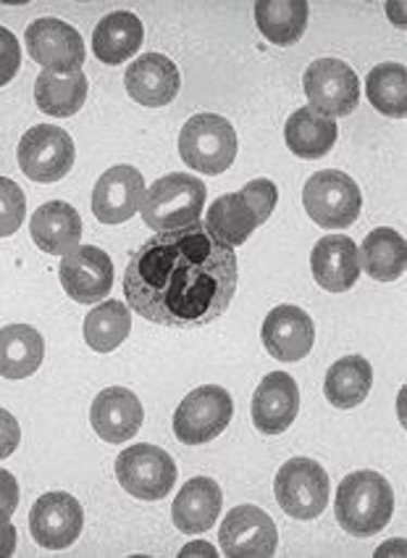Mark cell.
I'll return each instance as SVG.
<instances>
[{
  "instance_id": "obj_1",
  "label": "cell",
  "mask_w": 407,
  "mask_h": 558,
  "mask_svg": "<svg viewBox=\"0 0 407 558\" xmlns=\"http://www.w3.org/2000/svg\"><path fill=\"white\" fill-rule=\"evenodd\" d=\"M237 279L234 248L197 221L176 232H158L132 253L124 295L152 325L195 329L226 314Z\"/></svg>"
},
{
  "instance_id": "obj_2",
  "label": "cell",
  "mask_w": 407,
  "mask_h": 558,
  "mask_svg": "<svg viewBox=\"0 0 407 558\" xmlns=\"http://www.w3.org/2000/svg\"><path fill=\"white\" fill-rule=\"evenodd\" d=\"M279 190L271 180H252L247 182L239 193L221 195L213 201V206L206 214V227L219 243L237 248V245L247 243L252 232L260 225H266L276 208Z\"/></svg>"
},
{
  "instance_id": "obj_3",
  "label": "cell",
  "mask_w": 407,
  "mask_h": 558,
  "mask_svg": "<svg viewBox=\"0 0 407 558\" xmlns=\"http://www.w3.org/2000/svg\"><path fill=\"white\" fill-rule=\"evenodd\" d=\"M394 493L390 480L371 469L347 474L336 490V522L355 537H371L390 524Z\"/></svg>"
},
{
  "instance_id": "obj_4",
  "label": "cell",
  "mask_w": 407,
  "mask_h": 558,
  "mask_svg": "<svg viewBox=\"0 0 407 558\" xmlns=\"http://www.w3.org/2000/svg\"><path fill=\"white\" fill-rule=\"evenodd\" d=\"M206 185H202V180H197L195 174L171 171V174L152 182L150 190H145L139 211H143L145 225H148L150 230L176 232L200 221L202 206H206Z\"/></svg>"
},
{
  "instance_id": "obj_5",
  "label": "cell",
  "mask_w": 407,
  "mask_h": 558,
  "mask_svg": "<svg viewBox=\"0 0 407 558\" xmlns=\"http://www.w3.org/2000/svg\"><path fill=\"white\" fill-rule=\"evenodd\" d=\"M180 154L197 174H224L237 158V132L219 113H195L180 132Z\"/></svg>"
},
{
  "instance_id": "obj_6",
  "label": "cell",
  "mask_w": 407,
  "mask_h": 558,
  "mask_svg": "<svg viewBox=\"0 0 407 558\" xmlns=\"http://www.w3.org/2000/svg\"><path fill=\"white\" fill-rule=\"evenodd\" d=\"M303 206L323 230H347L360 217L362 195L358 182L340 169H323L303 187Z\"/></svg>"
},
{
  "instance_id": "obj_7",
  "label": "cell",
  "mask_w": 407,
  "mask_h": 558,
  "mask_svg": "<svg viewBox=\"0 0 407 558\" xmlns=\"http://www.w3.org/2000/svg\"><path fill=\"white\" fill-rule=\"evenodd\" d=\"M329 474L313 459H289L287 464L276 472L273 480V493L282 511H287L292 519H318L329 504Z\"/></svg>"
},
{
  "instance_id": "obj_8",
  "label": "cell",
  "mask_w": 407,
  "mask_h": 558,
  "mask_svg": "<svg viewBox=\"0 0 407 558\" xmlns=\"http://www.w3.org/2000/svg\"><path fill=\"white\" fill-rule=\"evenodd\" d=\"M116 480L139 500H163L176 485V464L163 448L139 442L119 453Z\"/></svg>"
},
{
  "instance_id": "obj_9",
  "label": "cell",
  "mask_w": 407,
  "mask_h": 558,
  "mask_svg": "<svg viewBox=\"0 0 407 558\" xmlns=\"http://www.w3.org/2000/svg\"><path fill=\"white\" fill-rule=\"evenodd\" d=\"M310 109L323 117H349L360 104V80L349 63L340 59H318L305 69L303 80Z\"/></svg>"
},
{
  "instance_id": "obj_10",
  "label": "cell",
  "mask_w": 407,
  "mask_h": 558,
  "mask_svg": "<svg viewBox=\"0 0 407 558\" xmlns=\"http://www.w3.org/2000/svg\"><path fill=\"white\" fill-rule=\"evenodd\" d=\"M234 414L232 396L219 385L189 392L174 414V435L184 446H206L229 427Z\"/></svg>"
},
{
  "instance_id": "obj_11",
  "label": "cell",
  "mask_w": 407,
  "mask_h": 558,
  "mask_svg": "<svg viewBox=\"0 0 407 558\" xmlns=\"http://www.w3.org/2000/svg\"><path fill=\"white\" fill-rule=\"evenodd\" d=\"M74 140L55 124H37L18 143V167L32 182H59L74 167Z\"/></svg>"
},
{
  "instance_id": "obj_12",
  "label": "cell",
  "mask_w": 407,
  "mask_h": 558,
  "mask_svg": "<svg viewBox=\"0 0 407 558\" xmlns=\"http://www.w3.org/2000/svg\"><path fill=\"white\" fill-rule=\"evenodd\" d=\"M24 43L27 53L46 66V72H74L85 66V40L61 19H35L24 32Z\"/></svg>"
},
{
  "instance_id": "obj_13",
  "label": "cell",
  "mask_w": 407,
  "mask_h": 558,
  "mask_svg": "<svg viewBox=\"0 0 407 558\" xmlns=\"http://www.w3.org/2000/svg\"><path fill=\"white\" fill-rule=\"evenodd\" d=\"M219 543L229 558H271L276 554L279 532L263 509L237 506L221 522Z\"/></svg>"
},
{
  "instance_id": "obj_14",
  "label": "cell",
  "mask_w": 407,
  "mask_h": 558,
  "mask_svg": "<svg viewBox=\"0 0 407 558\" xmlns=\"http://www.w3.org/2000/svg\"><path fill=\"white\" fill-rule=\"evenodd\" d=\"M85 527L82 504L69 493H46L29 511V530L35 543L46 550H63L76 543Z\"/></svg>"
},
{
  "instance_id": "obj_15",
  "label": "cell",
  "mask_w": 407,
  "mask_h": 558,
  "mask_svg": "<svg viewBox=\"0 0 407 558\" xmlns=\"http://www.w3.org/2000/svg\"><path fill=\"white\" fill-rule=\"evenodd\" d=\"M59 277L66 295L74 303H90L106 301L113 288V264L106 251L95 248V245H76L72 253L63 256L59 266Z\"/></svg>"
},
{
  "instance_id": "obj_16",
  "label": "cell",
  "mask_w": 407,
  "mask_h": 558,
  "mask_svg": "<svg viewBox=\"0 0 407 558\" xmlns=\"http://www.w3.org/2000/svg\"><path fill=\"white\" fill-rule=\"evenodd\" d=\"M145 198V177L135 167H111L92 190V214L103 225H124Z\"/></svg>"
},
{
  "instance_id": "obj_17",
  "label": "cell",
  "mask_w": 407,
  "mask_h": 558,
  "mask_svg": "<svg viewBox=\"0 0 407 558\" xmlns=\"http://www.w3.org/2000/svg\"><path fill=\"white\" fill-rule=\"evenodd\" d=\"M300 411V390L287 372H271L260 379L252 396V424L263 435H282Z\"/></svg>"
},
{
  "instance_id": "obj_18",
  "label": "cell",
  "mask_w": 407,
  "mask_h": 558,
  "mask_svg": "<svg viewBox=\"0 0 407 558\" xmlns=\"http://www.w3.org/2000/svg\"><path fill=\"white\" fill-rule=\"evenodd\" d=\"M316 325L300 306H276L263 322V345L276 361L295 364L313 351Z\"/></svg>"
},
{
  "instance_id": "obj_19",
  "label": "cell",
  "mask_w": 407,
  "mask_h": 558,
  "mask_svg": "<svg viewBox=\"0 0 407 558\" xmlns=\"http://www.w3.org/2000/svg\"><path fill=\"white\" fill-rule=\"evenodd\" d=\"M130 98L148 109H161L180 95V66L163 53H145L130 63L124 77Z\"/></svg>"
},
{
  "instance_id": "obj_20",
  "label": "cell",
  "mask_w": 407,
  "mask_h": 558,
  "mask_svg": "<svg viewBox=\"0 0 407 558\" xmlns=\"http://www.w3.org/2000/svg\"><path fill=\"white\" fill-rule=\"evenodd\" d=\"M143 403L130 388H106L92 401V429L111 446H124L143 427Z\"/></svg>"
},
{
  "instance_id": "obj_21",
  "label": "cell",
  "mask_w": 407,
  "mask_h": 558,
  "mask_svg": "<svg viewBox=\"0 0 407 558\" xmlns=\"http://www.w3.org/2000/svg\"><path fill=\"white\" fill-rule=\"evenodd\" d=\"M310 269L316 282L329 293H347L360 279L358 245L342 234H329L316 243L310 253Z\"/></svg>"
},
{
  "instance_id": "obj_22",
  "label": "cell",
  "mask_w": 407,
  "mask_h": 558,
  "mask_svg": "<svg viewBox=\"0 0 407 558\" xmlns=\"http://www.w3.org/2000/svg\"><path fill=\"white\" fill-rule=\"evenodd\" d=\"M221 506H224V493L211 477H195L182 487L180 496L171 506V517L180 532L187 535H200L208 532L219 519Z\"/></svg>"
},
{
  "instance_id": "obj_23",
  "label": "cell",
  "mask_w": 407,
  "mask_h": 558,
  "mask_svg": "<svg viewBox=\"0 0 407 558\" xmlns=\"http://www.w3.org/2000/svg\"><path fill=\"white\" fill-rule=\"evenodd\" d=\"M32 240L40 251L50 256H66L79 245L82 217L74 206L63 201H50L35 211L29 219Z\"/></svg>"
},
{
  "instance_id": "obj_24",
  "label": "cell",
  "mask_w": 407,
  "mask_h": 558,
  "mask_svg": "<svg viewBox=\"0 0 407 558\" xmlns=\"http://www.w3.org/2000/svg\"><path fill=\"white\" fill-rule=\"evenodd\" d=\"M143 22L132 11H113L92 32V53L108 66H119L143 48Z\"/></svg>"
},
{
  "instance_id": "obj_25",
  "label": "cell",
  "mask_w": 407,
  "mask_h": 558,
  "mask_svg": "<svg viewBox=\"0 0 407 558\" xmlns=\"http://www.w3.org/2000/svg\"><path fill=\"white\" fill-rule=\"evenodd\" d=\"M46 359V340L29 325L0 329V377L24 379L40 369Z\"/></svg>"
},
{
  "instance_id": "obj_26",
  "label": "cell",
  "mask_w": 407,
  "mask_h": 558,
  "mask_svg": "<svg viewBox=\"0 0 407 558\" xmlns=\"http://www.w3.org/2000/svg\"><path fill=\"white\" fill-rule=\"evenodd\" d=\"M336 137H340V130H336L334 119L323 117L305 106V109H297L287 119V126H284V140H287V148L295 156L308 158H323L329 150L334 148Z\"/></svg>"
},
{
  "instance_id": "obj_27",
  "label": "cell",
  "mask_w": 407,
  "mask_h": 558,
  "mask_svg": "<svg viewBox=\"0 0 407 558\" xmlns=\"http://www.w3.org/2000/svg\"><path fill=\"white\" fill-rule=\"evenodd\" d=\"M360 253V269L377 282H394L405 275L407 269V243L397 230L390 227H379V230L368 232L358 248Z\"/></svg>"
},
{
  "instance_id": "obj_28",
  "label": "cell",
  "mask_w": 407,
  "mask_h": 558,
  "mask_svg": "<svg viewBox=\"0 0 407 558\" xmlns=\"http://www.w3.org/2000/svg\"><path fill=\"white\" fill-rule=\"evenodd\" d=\"M35 100L50 117H74L87 100V74L82 69L42 72L35 82Z\"/></svg>"
},
{
  "instance_id": "obj_29",
  "label": "cell",
  "mask_w": 407,
  "mask_h": 558,
  "mask_svg": "<svg viewBox=\"0 0 407 558\" xmlns=\"http://www.w3.org/2000/svg\"><path fill=\"white\" fill-rule=\"evenodd\" d=\"M305 0H260L256 3V24L260 35L273 46H295L308 27Z\"/></svg>"
},
{
  "instance_id": "obj_30",
  "label": "cell",
  "mask_w": 407,
  "mask_h": 558,
  "mask_svg": "<svg viewBox=\"0 0 407 558\" xmlns=\"http://www.w3.org/2000/svg\"><path fill=\"white\" fill-rule=\"evenodd\" d=\"M373 385V369L362 356H345L332 369L326 372L323 379V392H326L329 403L336 409H355L368 398Z\"/></svg>"
},
{
  "instance_id": "obj_31",
  "label": "cell",
  "mask_w": 407,
  "mask_h": 558,
  "mask_svg": "<svg viewBox=\"0 0 407 558\" xmlns=\"http://www.w3.org/2000/svg\"><path fill=\"white\" fill-rule=\"evenodd\" d=\"M132 316L124 301H103L85 319V342L98 353H111L130 338Z\"/></svg>"
},
{
  "instance_id": "obj_32",
  "label": "cell",
  "mask_w": 407,
  "mask_h": 558,
  "mask_svg": "<svg viewBox=\"0 0 407 558\" xmlns=\"http://www.w3.org/2000/svg\"><path fill=\"white\" fill-rule=\"evenodd\" d=\"M366 95L384 117H407V69L403 63H379L368 72Z\"/></svg>"
},
{
  "instance_id": "obj_33",
  "label": "cell",
  "mask_w": 407,
  "mask_h": 558,
  "mask_svg": "<svg viewBox=\"0 0 407 558\" xmlns=\"http://www.w3.org/2000/svg\"><path fill=\"white\" fill-rule=\"evenodd\" d=\"M27 217V198L9 177H0V238H11Z\"/></svg>"
},
{
  "instance_id": "obj_34",
  "label": "cell",
  "mask_w": 407,
  "mask_h": 558,
  "mask_svg": "<svg viewBox=\"0 0 407 558\" xmlns=\"http://www.w3.org/2000/svg\"><path fill=\"white\" fill-rule=\"evenodd\" d=\"M22 69V46L11 29L0 27V87L9 85Z\"/></svg>"
},
{
  "instance_id": "obj_35",
  "label": "cell",
  "mask_w": 407,
  "mask_h": 558,
  "mask_svg": "<svg viewBox=\"0 0 407 558\" xmlns=\"http://www.w3.org/2000/svg\"><path fill=\"white\" fill-rule=\"evenodd\" d=\"M18 506V482L11 472L0 469V524L11 522Z\"/></svg>"
},
{
  "instance_id": "obj_36",
  "label": "cell",
  "mask_w": 407,
  "mask_h": 558,
  "mask_svg": "<svg viewBox=\"0 0 407 558\" xmlns=\"http://www.w3.org/2000/svg\"><path fill=\"white\" fill-rule=\"evenodd\" d=\"M18 440H22V427H18L14 414L0 409V459H9L18 448Z\"/></svg>"
},
{
  "instance_id": "obj_37",
  "label": "cell",
  "mask_w": 407,
  "mask_h": 558,
  "mask_svg": "<svg viewBox=\"0 0 407 558\" xmlns=\"http://www.w3.org/2000/svg\"><path fill=\"white\" fill-rule=\"evenodd\" d=\"M16 550V527L11 522L0 524V558L14 556Z\"/></svg>"
},
{
  "instance_id": "obj_38",
  "label": "cell",
  "mask_w": 407,
  "mask_h": 558,
  "mask_svg": "<svg viewBox=\"0 0 407 558\" xmlns=\"http://www.w3.org/2000/svg\"><path fill=\"white\" fill-rule=\"evenodd\" d=\"M180 556H219V554L213 550V545L193 543V545H187V548H182Z\"/></svg>"
}]
</instances>
